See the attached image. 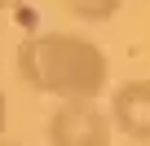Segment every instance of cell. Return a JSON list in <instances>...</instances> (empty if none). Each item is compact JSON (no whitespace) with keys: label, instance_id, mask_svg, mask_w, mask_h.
<instances>
[{"label":"cell","instance_id":"6da1fadb","mask_svg":"<svg viewBox=\"0 0 150 146\" xmlns=\"http://www.w3.org/2000/svg\"><path fill=\"white\" fill-rule=\"evenodd\" d=\"M18 80L49 98H102L110 80L106 53L80 31H40L18 49Z\"/></svg>","mask_w":150,"mask_h":146},{"label":"cell","instance_id":"277c9868","mask_svg":"<svg viewBox=\"0 0 150 146\" xmlns=\"http://www.w3.org/2000/svg\"><path fill=\"white\" fill-rule=\"evenodd\" d=\"M66 9L84 22H106L119 14V0H66Z\"/></svg>","mask_w":150,"mask_h":146},{"label":"cell","instance_id":"7a4b0ae2","mask_svg":"<svg viewBox=\"0 0 150 146\" xmlns=\"http://www.w3.org/2000/svg\"><path fill=\"white\" fill-rule=\"evenodd\" d=\"M62 106L49 115L44 137L53 146H106L115 137L110 115L97 106V98H57Z\"/></svg>","mask_w":150,"mask_h":146},{"label":"cell","instance_id":"5b68a950","mask_svg":"<svg viewBox=\"0 0 150 146\" xmlns=\"http://www.w3.org/2000/svg\"><path fill=\"white\" fill-rule=\"evenodd\" d=\"M5 124H9V98L0 93V133H5Z\"/></svg>","mask_w":150,"mask_h":146},{"label":"cell","instance_id":"3957f363","mask_svg":"<svg viewBox=\"0 0 150 146\" xmlns=\"http://www.w3.org/2000/svg\"><path fill=\"white\" fill-rule=\"evenodd\" d=\"M110 128L132 142H150V80H124L110 93Z\"/></svg>","mask_w":150,"mask_h":146},{"label":"cell","instance_id":"8992f818","mask_svg":"<svg viewBox=\"0 0 150 146\" xmlns=\"http://www.w3.org/2000/svg\"><path fill=\"white\" fill-rule=\"evenodd\" d=\"M13 5H22V0H0V9H13Z\"/></svg>","mask_w":150,"mask_h":146}]
</instances>
